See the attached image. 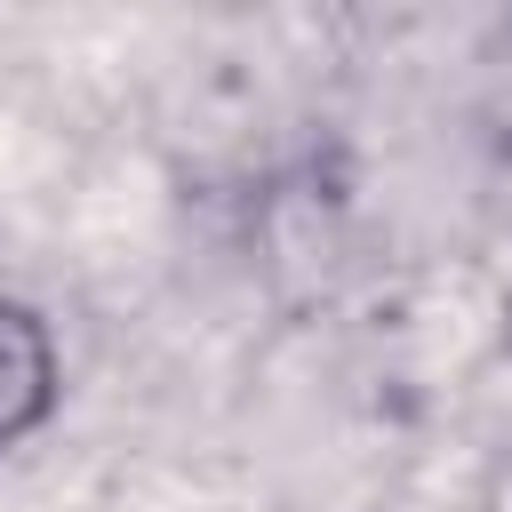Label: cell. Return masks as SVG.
Returning <instances> with one entry per match:
<instances>
[{"mask_svg": "<svg viewBox=\"0 0 512 512\" xmlns=\"http://www.w3.org/2000/svg\"><path fill=\"white\" fill-rule=\"evenodd\" d=\"M64 408V344H56V320L0 288V456L32 448Z\"/></svg>", "mask_w": 512, "mask_h": 512, "instance_id": "cell-1", "label": "cell"}, {"mask_svg": "<svg viewBox=\"0 0 512 512\" xmlns=\"http://www.w3.org/2000/svg\"><path fill=\"white\" fill-rule=\"evenodd\" d=\"M480 136H488V152L512 168V16L488 32V48H480Z\"/></svg>", "mask_w": 512, "mask_h": 512, "instance_id": "cell-2", "label": "cell"}, {"mask_svg": "<svg viewBox=\"0 0 512 512\" xmlns=\"http://www.w3.org/2000/svg\"><path fill=\"white\" fill-rule=\"evenodd\" d=\"M464 512H512V440L480 464V480H472V504Z\"/></svg>", "mask_w": 512, "mask_h": 512, "instance_id": "cell-3", "label": "cell"}]
</instances>
